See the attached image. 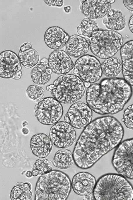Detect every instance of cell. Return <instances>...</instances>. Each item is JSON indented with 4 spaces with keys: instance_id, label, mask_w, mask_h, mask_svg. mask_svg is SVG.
I'll return each mask as SVG.
<instances>
[{
    "instance_id": "7bdbcfd3",
    "label": "cell",
    "mask_w": 133,
    "mask_h": 200,
    "mask_svg": "<svg viewBox=\"0 0 133 200\" xmlns=\"http://www.w3.org/2000/svg\"><path fill=\"white\" fill-rule=\"evenodd\" d=\"M49 87L50 88V89L52 90L54 88L55 86V85L53 84H50V85H49Z\"/></svg>"
},
{
    "instance_id": "2e32d148",
    "label": "cell",
    "mask_w": 133,
    "mask_h": 200,
    "mask_svg": "<svg viewBox=\"0 0 133 200\" xmlns=\"http://www.w3.org/2000/svg\"><path fill=\"white\" fill-rule=\"evenodd\" d=\"M69 37L68 34L62 28L53 26L49 27L45 31L44 40L48 47L56 50L63 48Z\"/></svg>"
},
{
    "instance_id": "7a4b0ae2",
    "label": "cell",
    "mask_w": 133,
    "mask_h": 200,
    "mask_svg": "<svg viewBox=\"0 0 133 200\" xmlns=\"http://www.w3.org/2000/svg\"><path fill=\"white\" fill-rule=\"evenodd\" d=\"M132 93V86L124 78H106L87 88L86 99L87 104L96 113L112 115L123 109Z\"/></svg>"
},
{
    "instance_id": "484cf974",
    "label": "cell",
    "mask_w": 133,
    "mask_h": 200,
    "mask_svg": "<svg viewBox=\"0 0 133 200\" xmlns=\"http://www.w3.org/2000/svg\"><path fill=\"white\" fill-rule=\"evenodd\" d=\"M18 56L21 63L29 69L35 66L39 62V56L37 51L31 48L23 51L20 50Z\"/></svg>"
},
{
    "instance_id": "ac0fdd59",
    "label": "cell",
    "mask_w": 133,
    "mask_h": 200,
    "mask_svg": "<svg viewBox=\"0 0 133 200\" xmlns=\"http://www.w3.org/2000/svg\"><path fill=\"white\" fill-rule=\"evenodd\" d=\"M120 52L124 79L133 86V40L123 45Z\"/></svg>"
},
{
    "instance_id": "9c48e42d",
    "label": "cell",
    "mask_w": 133,
    "mask_h": 200,
    "mask_svg": "<svg viewBox=\"0 0 133 200\" xmlns=\"http://www.w3.org/2000/svg\"><path fill=\"white\" fill-rule=\"evenodd\" d=\"M35 115L42 124L53 125L58 122L63 114L61 103L51 97L42 98L34 107Z\"/></svg>"
},
{
    "instance_id": "5bb4252c",
    "label": "cell",
    "mask_w": 133,
    "mask_h": 200,
    "mask_svg": "<svg viewBox=\"0 0 133 200\" xmlns=\"http://www.w3.org/2000/svg\"><path fill=\"white\" fill-rule=\"evenodd\" d=\"M18 56L13 51L6 50L0 54V76L3 78H12L22 70Z\"/></svg>"
},
{
    "instance_id": "f35d334b",
    "label": "cell",
    "mask_w": 133,
    "mask_h": 200,
    "mask_svg": "<svg viewBox=\"0 0 133 200\" xmlns=\"http://www.w3.org/2000/svg\"><path fill=\"white\" fill-rule=\"evenodd\" d=\"M40 62L47 65L48 64V59L45 57L41 59Z\"/></svg>"
},
{
    "instance_id": "ba28073f",
    "label": "cell",
    "mask_w": 133,
    "mask_h": 200,
    "mask_svg": "<svg viewBox=\"0 0 133 200\" xmlns=\"http://www.w3.org/2000/svg\"><path fill=\"white\" fill-rule=\"evenodd\" d=\"M101 65L95 56L86 54L76 60L72 73L84 83L92 84L98 81L103 75Z\"/></svg>"
},
{
    "instance_id": "d590c367",
    "label": "cell",
    "mask_w": 133,
    "mask_h": 200,
    "mask_svg": "<svg viewBox=\"0 0 133 200\" xmlns=\"http://www.w3.org/2000/svg\"><path fill=\"white\" fill-rule=\"evenodd\" d=\"M22 133L24 135H28L29 132L28 129L26 127H23L22 129Z\"/></svg>"
},
{
    "instance_id": "83f0119b",
    "label": "cell",
    "mask_w": 133,
    "mask_h": 200,
    "mask_svg": "<svg viewBox=\"0 0 133 200\" xmlns=\"http://www.w3.org/2000/svg\"><path fill=\"white\" fill-rule=\"evenodd\" d=\"M33 167L39 172L38 175H42L53 170L52 163L45 158H41L37 160L33 164Z\"/></svg>"
},
{
    "instance_id": "836d02e7",
    "label": "cell",
    "mask_w": 133,
    "mask_h": 200,
    "mask_svg": "<svg viewBox=\"0 0 133 200\" xmlns=\"http://www.w3.org/2000/svg\"><path fill=\"white\" fill-rule=\"evenodd\" d=\"M22 74V72L21 70L14 75L12 78L15 80H19L21 79Z\"/></svg>"
},
{
    "instance_id": "4fadbf2b",
    "label": "cell",
    "mask_w": 133,
    "mask_h": 200,
    "mask_svg": "<svg viewBox=\"0 0 133 200\" xmlns=\"http://www.w3.org/2000/svg\"><path fill=\"white\" fill-rule=\"evenodd\" d=\"M48 66L57 75L67 74L74 68V64L69 56L61 50H54L50 55Z\"/></svg>"
},
{
    "instance_id": "d6986e66",
    "label": "cell",
    "mask_w": 133,
    "mask_h": 200,
    "mask_svg": "<svg viewBox=\"0 0 133 200\" xmlns=\"http://www.w3.org/2000/svg\"><path fill=\"white\" fill-rule=\"evenodd\" d=\"M53 143L49 135L38 133L33 135L30 141V147L33 154L40 158H45L51 152Z\"/></svg>"
},
{
    "instance_id": "cb8c5ba5",
    "label": "cell",
    "mask_w": 133,
    "mask_h": 200,
    "mask_svg": "<svg viewBox=\"0 0 133 200\" xmlns=\"http://www.w3.org/2000/svg\"><path fill=\"white\" fill-rule=\"evenodd\" d=\"M74 161L73 154L69 150L63 148L55 154L53 160L54 166L61 169L70 167Z\"/></svg>"
},
{
    "instance_id": "d6a6232c",
    "label": "cell",
    "mask_w": 133,
    "mask_h": 200,
    "mask_svg": "<svg viewBox=\"0 0 133 200\" xmlns=\"http://www.w3.org/2000/svg\"><path fill=\"white\" fill-rule=\"evenodd\" d=\"M129 27L130 30L133 34V15L130 17L129 22Z\"/></svg>"
},
{
    "instance_id": "8d00e7d4",
    "label": "cell",
    "mask_w": 133,
    "mask_h": 200,
    "mask_svg": "<svg viewBox=\"0 0 133 200\" xmlns=\"http://www.w3.org/2000/svg\"><path fill=\"white\" fill-rule=\"evenodd\" d=\"M31 171L33 176H36L38 175L39 172L37 169H35L33 167Z\"/></svg>"
},
{
    "instance_id": "60d3db41",
    "label": "cell",
    "mask_w": 133,
    "mask_h": 200,
    "mask_svg": "<svg viewBox=\"0 0 133 200\" xmlns=\"http://www.w3.org/2000/svg\"><path fill=\"white\" fill-rule=\"evenodd\" d=\"M84 85L86 88H89L91 85V84L89 83L85 82L84 83Z\"/></svg>"
},
{
    "instance_id": "4316f807",
    "label": "cell",
    "mask_w": 133,
    "mask_h": 200,
    "mask_svg": "<svg viewBox=\"0 0 133 200\" xmlns=\"http://www.w3.org/2000/svg\"><path fill=\"white\" fill-rule=\"evenodd\" d=\"M45 90L37 85H31L26 89V94L27 98L35 103H38L43 97Z\"/></svg>"
},
{
    "instance_id": "ee69618b",
    "label": "cell",
    "mask_w": 133,
    "mask_h": 200,
    "mask_svg": "<svg viewBox=\"0 0 133 200\" xmlns=\"http://www.w3.org/2000/svg\"><path fill=\"white\" fill-rule=\"evenodd\" d=\"M46 89L49 92H51L52 90L50 89L49 85L47 86L46 87Z\"/></svg>"
},
{
    "instance_id": "6da1fadb",
    "label": "cell",
    "mask_w": 133,
    "mask_h": 200,
    "mask_svg": "<svg viewBox=\"0 0 133 200\" xmlns=\"http://www.w3.org/2000/svg\"><path fill=\"white\" fill-rule=\"evenodd\" d=\"M84 128L73 155L76 165L86 169L117 147L123 139L124 131L120 122L111 115L97 118Z\"/></svg>"
},
{
    "instance_id": "277c9868",
    "label": "cell",
    "mask_w": 133,
    "mask_h": 200,
    "mask_svg": "<svg viewBox=\"0 0 133 200\" xmlns=\"http://www.w3.org/2000/svg\"><path fill=\"white\" fill-rule=\"evenodd\" d=\"M93 195L97 200H132L133 186L121 174H107L96 182Z\"/></svg>"
},
{
    "instance_id": "b9f144b4",
    "label": "cell",
    "mask_w": 133,
    "mask_h": 200,
    "mask_svg": "<svg viewBox=\"0 0 133 200\" xmlns=\"http://www.w3.org/2000/svg\"><path fill=\"white\" fill-rule=\"evenodd\" d=\"M28 124V122H27V121H24L22 122V126L23 127H24L26 125H27Z\"/></svg>"
},
{
    "instance_id": "30bf717a",
    "label": "cell",
    "mask_w": 133,
    "mask_h": 200,
    "mask_svg": "<svg viewBox=\"0 0 133 200\" xmlns=\"http://www.w3.org/2000/svg\"><path fill=\"white\" fill-rule=\"evenodd\" d=\"M49 136L56 147L64 148L73 144L76 135L74 128L70 124L65 122L60 121L52 126Z\"/></svg>"
},
{
    "instance_id": "52a82bcc",
    "label": "cell",
    "mask_w": 133,
    "mask_h": 200,
    "mask_svg": "<svg viewBox=\"0 0 133 200\" xmlns=\"http://www.w3.org/2000/svg\"><path fill=\"white\" fill-rule=\"evenodd\" d=\"M112 164L119 174L133 180V138L124 140L117 147Z\"/></svg>"
},
{
    "instance_id": "8992f818",
    "label": "cell",
    "mask_w": 133,
    "mask_h": 200,
    "mask_svg": "<svg viewBox=\"0 0 133 200\" xmlns=\"http://www.w3.org/2000/svg\"><path fill=\"white\" fill-rule=\"evenodd\" d=\"M123 38L117 31L100 30L91 39L90 48L96 56L103 59L112 57L120 49Z\"/></svg>"
},
{
    "instance_id": "44dd1931",
    "label": "cell",
    "mask_w": 133,
    "mask_h": 200,
    "mask_svg": "<svg viewBox=\"0 0 133 200\" xmlns=\"http://www.w3.org/2000/svg\"><path fill=\"white\" fill-rule=\"evenodd\" d=\"M101 65L102 74L107 78H116L122 71V62L117 58H106Z\"/></svg>"
},
{
    "instance_id": "8fae6325",
    "label": "cell",
    "mask_w": 133,
    "mask_h": 200,
    "mask_svg": "<svg viewBox=\"0 0 133 200\" xmlns=\"http://www.w3.org/2000/svg\"><path fill=\"white\" fill-rule=\"evenodd\" d=\"M92 110L87 104L81 102H76L69 107L66 113L70 124L74 128H85L91 121Z\"/></svg>"
},
{
    "instance_id": "f1b7e54d",
    "label": "cell",
    "mask_w": 133,
    "mask_h": 200,
    "mask_svg": "<svg viewBox=\"0 0 133 200\" xmlns=\"http://www.w3.org/2000/svg\"><path fill=\"white\" fill-rule=\"evenodd\" d=\"M122 121L127 128L133 130V104L124 111Z\"/></svg>"
},
{
    "instance_id": "f546056e",
    "label": "cell",
    "mask_w": 133,
    "mask_h": 200,
    "mask_svg": "<svg viewBox=\"0 0 133 200\" xmlns=\"http://www.w3.org/2000/svg\"><path fill=\"white\" fill-rule=\"evenodd\" d=\"M43 1L46 4L51 6H57L61 7L64 4V1L63 0H46Z\"/></svg>"
},
{
    "instance_id": "5b68a950",
    "label": "cell",
    "mask_w": 133,
    "mask_h": 200,
    "mask_svg": "<svg viewBox=\"0 0 133 200\" xmlns=\"http://www.w3.org/2000/svg\"><path fill=\"white\" fill-rule=\"evenodd\" d=\"M51 91L53 97L61 103L73 104L81 98L86 92L84 82L78 76L65 74L60 75L53 82Z\"/></svg>"
},
{
    "instance_id": "e575fe53",
    "label": "cell",
    "mask_w": 133,
    "mask_h": 200,
    "mask_svg": "<svg viewBox=\"0 0 133 200\" xmlns=\"http://www.w3.org/2000/svg\"><path fill=\"white\" fill-rule=\"evenodd\" d=\"M71 7L70 6H66L64 7V11L67 14L69 13L71 11Z\"/></svg>"
},
{
    "instance_id": "603a6c76",
    "label": "cell",
    "mask_w": 133,
    "mask_h": 200,
    "mask_svg": "<svg viewBox=\"0 0 133 200\" xmlns=\"http://www.w3.org/2000/svg\"><path fill=\"white\" fill-rule=\"evenodd\" d=\"M48 66L40 62L31 70L30 75L33 82L35 84L44 85L49 82L51 75L47 72Z\"/></svg>"
},
{
    "instance_id": "d4e9b609",
    "label": "cell",
    "mask_w": 133,
    "mask_h": 200,
    "mask_svg": "<svg viewBox=\"0 0 133 200\" xmlns=\"http://www.w3.org/2000/svg\"><path fill=\"white\" fill-rule=\"evenodd\" d=\"M99 30L97 22L87 17L82 20L77 28V32L79 34L88 38H91Z\"/></svg>"
},
{
    "instance_id": "7402d4cb",
    "label": "cell",
    "mask_w": 133,
    "mask_h": 200,
    "mask_svg": "<svg viewBox=\"0 0 133 200\" xmlns=\"http://www.w3.org/2000/svg\"><path fill=\"white\" fill-rule=\"evenodd\" d=\"M32 186L29 182H18L16 184L11 190L10 197L12 200H31Z\"/></svg>"
},
{
    "instance_id": "ab89813d",
    "label": "cell",
    "mask_w": 133,
    "mask_h": 200,
    "mask_svg": "<svg viewBox=\"0 0 133 200\" xmlns=\"http://www.w3.org/2000/svg\"><path fill=\"white\" fill-rule=\"evenodd\" d=\"M64 120L65 122L69 123L70 121L69 118L68 116V115L66 113V114L64 116Z\"/></svg>"
},
{
    "instance_id": "4dcf8cb0",
    "label": "cell",
    "mask_w": 133,
    "mask_h": 200,
    "mask_svg": "<svg viewBox=\"0 0 133 200\" xmlns=\"http://www.w3.org/2000/svg\"><path fill=\"white\" fill-rule=\"evenodd\" d=\"M125 7L132 13L133 14V0L123 1Z\"/></svg>"
},
{
    "instance_id": "e0dca14e",
    "label": "cell",
    "mask_w": 133,
    "mask_h": 200,
    "mask_svg": "<svg viewBox=\"0 0 133 200\" xmlns=\"http://www.w3.org/2000/svg\"><path fill=\"white\" fill-rule=\"evenodd\" d=\"M91 40L78 35L70 36L65 45V51L70 57L79 58L86 55L90 47Z\"/></svg>"
},
{
    "instance_id": "74e56055",
    "label": "cell",
    "mask_w": 133,
    "mask_h": 200,
    "mask_svg": "<svg viewBox=\"0 0 133 200\" xmlns=\"http://www.w3.org/2000/svg\"><path fill=\"white\" fill-rule=\"evenodd\" d=\"M25 175L26 177L28 178H30L33 176L32 171L31 170L28 171L25 173Z\"/></svg>"
},
{
    "instance_id": "9a60e30c",
    "label": "cell",
    "mask_w": 133,
    "mask_h": 200,
    "mask_svg": "<svg viewBox=\"0 0 133 200\" xmlns=\"http://www.w3.org/2000/svg\"><path fill=\"white\" fill-rule=\"evenodd\" d=\"M96 183V179L92 174L87 172H81L74 176L71 185L75 193L85 196L93 192Z\"/></svg>"
},
{
    "instance_id": "1f68e13d",
    "label": "cell",
    "mask_w": 133,
    "mask_h": 200,
    "mask_svg": "<svg viewBox=\"0 0 133 200\" xmlns=\"http://www.w3.org/2000/svg\"><path fill=\"white\" fill-rule=\"evenodd\" d=\"M32 48L31 44L28 42H26L21 45L20 47L21 51H23L27 49Z\"/></svg>"
},
{
    "instance_id": "ffe728a7",
    "label": "cell",
    "mask_w": 133,
    "mask_h": 200,
    "mask_svg": "<svg viewBox=\"0 0 133 200\" xmlns=\"http://www.w3.org/2000/svg\"><path fill=\"white\" fill-rule=\"evenodd\" d=\"M103 23L108 30L120 31L125 27L126 18L122 11L118 10L111 9L107 14Z\"/></svg>"
},
{
    "instance_id": "3957f363",
    "label": "cell",
    "mask_w": 133,
    "mask_h": 200,
    "mask_svg": "<svg viewBox=\"0 0 133 200\" xmlns=\"http://www.w3.org/2000/svg\"><path fill=\"white\" fill-rule=\"evenodd\" d=\"M71 187V180L66 174L53 170L39 178L35 188V200H66Z\"/></svg>"
},
{
    "instance_id": "7c38bea8",
    "label": "cell",
    "mask_w": 133,
    "mask_h": 200,
    "mask_svg": "<svg viewBox=\"0 0 133 200\" xmlns=\"http://www.w3.org/2000/svg\"><path fill=\"white\" fill-rule=\"evenodd\" d=\"M80 9L86 17L94 20L105 16L110 11L114 0L80 1Z\"/></svg>"
}]
</instances>
